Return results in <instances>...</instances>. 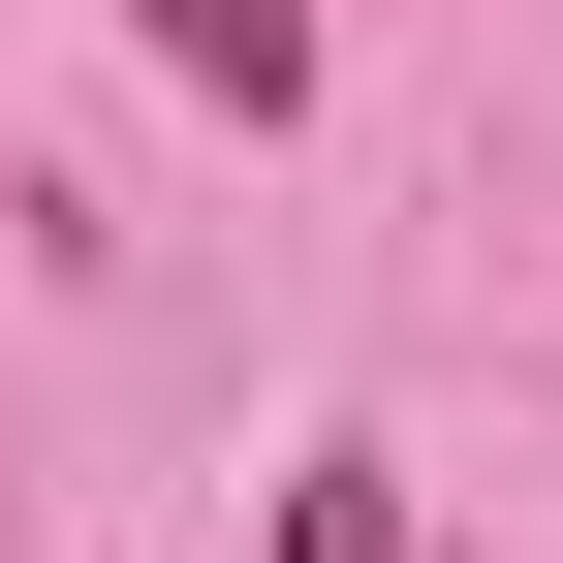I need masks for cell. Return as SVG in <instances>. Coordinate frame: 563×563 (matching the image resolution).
I'll list each match as a JSON object with an SVG mask.
<instances>
[{
	"label": "cell",
	"instance_id": "cell-1",
	"mask_svg": "<svg viewBox=\"0 0 563 563\" xmlns=\"http://www.w3.org/2000/svg\"><path fill=\"white\" fill-rule=\"evenodd\" d=\"M157 63H188V95H251V125H282V95H313V0H157Z\"/></svg>",
	"mask_w": 563,
	"mask_h": 563
},
{
	"label": "cell",
	"instance_id": "cell-2",
	"mask_svg": "<svg viewBox=\"0 0 563 563\" xmlns=\"http://www.w3.org/2000/svg\"><path fill=\"white\" fill-rule=\"evenodd\" d=\"M282 563H407V501H376V439H313V501H282Z\"/></svg>",
	"mask_w": 563,
	"mask_h": 563
}]
</instances>
